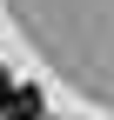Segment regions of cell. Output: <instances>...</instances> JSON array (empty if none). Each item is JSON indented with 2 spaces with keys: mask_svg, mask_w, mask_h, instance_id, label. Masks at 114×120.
Returning a JSON list of instances; mask_svg holds the SVG:
<instances>
[{
  "mask_svg": "<svg viewBox=\"0 0 114 120\" xmlns=\"http://www.w3.org/2000/svg\"><path fill=\"white\" fill-rule=\"evenodd\" d=\"M7 87H13V80H7V73H0V100H7Z\"/></svg>",
  "mask_w": 114,
  "mask_h": 120,
  "instance_id": "obj_1",
  "label": "cell"
}]
</instances>
